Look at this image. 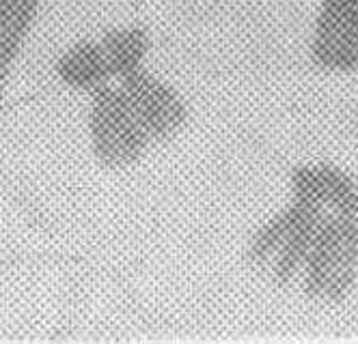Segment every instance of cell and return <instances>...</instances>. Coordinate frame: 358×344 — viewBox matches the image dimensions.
Instances as JSON below:
<instances>
[{
    "label": "cell",
    "mask_w": 358,
    "mask_h": 344,
    "mask_svg": "<svg viewBox=\"0 0 358 344\" xmlns=\"http://www.w3.org/2000/svg\"><path fill=\"white\" fill-rule=\"evenodd\" d=\"M39 0H0V101L13 65L37 20Z\"/></svg>",
    "instance_id": "cell-4"
},
{
    "label": "cell",
    "mask_w": 358,
    "mask_h": 344,
    "mask_svg": "<svg viewBox=\"0 0 358 344\" xmlns=\"http://www.w3.org/2000/svg\"><path fill=\"white\" fill-rule=\"evenodd\" d=\"M57 75L63 84L89 93L108 84V77H113L99 41H80L67 47L57 61Z\"/></svg>",
    "instance_id": "cell-7"
},
{
    "label": "cell",
    "mask_w": 358,
    "mask_h": 344,
    "mask_svg": "<svg viewBox=\"0 0 358 344\" xmlns=\"http://www.w3.org/2000/svg\"><path fill=\"white\" fill-rule=\"evenodd\" d=\"M289 181H292L294 198L309 200L320 207L324 204L335 207L356 188L352 177H348L341 168L328 164L298 166L292 172Z\"/></svg>",
    "instance_id": "cell-8"
},
{
    "label": "cell",
    "mask_w": 358,
    "mask_h": 344,
    "mask_svg": "<svg viewBox=\"0 0 358 344\" xmlns=\"http://www.w3.org/2000/svg\"><path fill=\"white\" fill-rule=\"evenodd\" d=\"M121 91L149 140H169L188 121L184 99L145 69L121 77Z\"/></svg>",
    "instance_id": "cell-2"
},
{
    "label": "cell",
    "mask_w": 358,
    "mask_h": 344,
    "mask_svg": "<svg viewBox=\"0 0 358 344\" xmlns=\"http://www.w3.org/2000/svg\"><path fill=\"white\" fill-rule=\"evenodd\" d=\"M337 216H345V218H358V188H354L341 202H337L335 207Z\"/></svg>",
    "instance_id": "cell-11"
},
{
    "label": "cell",
    "mask_w": 358,
    "mask_h": 344,
    "mask_svg": "<svg viewBox=\"0 0 358 344\" xmlns=\"http://www.w3.org/2000/svg\"><path fill=\"white\" fill-rule=\"evenodd\" d=\"M320 218H313L309 222H304L302 226H298L283 241V246L276 250L270 274H272V282L278 288H287L294 282V278L302 271L306 256H309V250H311V244H313V234H315Z\"/></svg>",
    "instance_id": "cell-10"
},
{
    "label": "cell",
    "mask_w": 358,
    "mask_h": 344,
    "mask_svg": "<svg viewBox=\"0 0 358 344\" xmlns=\"http://www.w3.org/2000/svg\"><path fill=\"white\" fill-rule=\"evenodd\" d=\"M311 61L326 71L358 69V0H322Z\"/></svg>",
    "instance_id": "cell-3"
},
{
    "label": "cell",
    "mask_w": 358,
    "mask_h": 344,
    "mask_svg": "<svg viewBox=\"0 0 358 344\" xmlns=\"http://www.w3.org/2000/svg\"><path fill=\"white\" fill-rule=\"evenodd\" d=\"M339 254V224L337 216L326 218L322 216L313 234V244L304 262V280H302V293L309 301L324 299L326 284L332 276V269L337 264Z\"/></svg>",
    "instance_id": "cell-6"
},
{
    "label": "cell",
    "mask_w": 358,
    "mask_h": 344,
    "mask_svg": "<svg viewBox=\"0 0 358 344\" xmlns=\"http://www.w3.org/2000/svg\"><path fill=\"white\" fill-rule=\"evenodd\" d=\"M101 50L110 69V75L125 77L138 69H143L145 57L149 52V33L141 26H123V29H110L99 39Z\"/></svg>",
    "instance_id": "cell-9"
},
{
    "label": "cell",
    "mask_w": 358,
    "mask_h": 344,
    "mask_svg": "<svg viewBox=\"0 0 358 344\" xmlns=\"http://www.w3.org/2000/svg\"><path fill=\"white\" fill-rule=\"evenodd\" d=\"M89 138L93 155L106 168H125L141 160L149 136L134 117L121 87L104 84L91 91Z\"/></svg>",
    "instance_id": "cell-1"
},
{
    "label": "cell",
    "mask_w": 358,
    "mask_h": 344,
    "mask_svg": "<svg viewBox=\"0 0 358 344\" xmlns=\"http://www.w3.org/2000/svg\"><path fill=\"white\" fill-rule=\"evenodd\" d=\"M320 216H322L320 204L294 198V202L285 211H280L278 216H274L270 222H266L259 228V232L252 237L248 252H246L248 262L252 267H259V269L266 267V264L274 258L276 250L283 246V241L298 226H302L304 222H309L313 218H320Z\"/></svg>",
    "instance_id": "cell-5"
}]
</instances>
